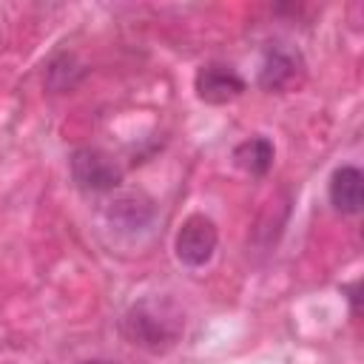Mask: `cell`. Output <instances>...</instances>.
Returning a JSON list of instances; mask_svg holds the SVG:
<instances>
[{"instance_id": "9c48e42d", "label": "cell", "mask_w": 364, "mask_h": 364, "mask_svg": "<svg viewBox=\"0 0 364 364\" xmlns=\"http://www.w3.org/2000/svg\"><path fill=\"white\" fill-rule=\"evenodd\" d=\"M85 77V68L77 63L74 54H57L46 68V82L51 91H71Z\"/></svg>"}, {"instance_id": "277c9868", "label": "cell", "mask_w": 364, "mask_h": 364, "mask_svg": "<svg viewBox=\"0 0 364 364\" xmlns=\"http://www.w3.org/2000/svg\"><path fill=\"white\" fill-rule=\"evenodd\" d=\"M193 88H196V97L202 102L225 105V102H230V100L245 94V80L239 77L236 68H230L225 63H208V65H202L196 71Z\"/></svg>"}, {"instance_id": "ba28073f", "label": "cell", "mask_w": 364, "mask_h": 364, "mask_svg": "<svg viewBox=\"0 0 364 364\" xmlns=\"http://www.w3.org/2000/svg\"><path fill=\"white\" fill-rule=\"evenodd\" d=\"M233 159L250 176H264L273 165V142L264 136H250L233 148Z\"/></svg>"}, {"instance_id": "7a4b0ae2", "label": "cell", "mask_w": 364, "mask_h": 364, "mask_svg": "<svg viewBox=\"0 0 364 364\" xmlns=\"http://www.w3.org/2000/svg\"><path fill=\"white\" fill-rule=\"evenodd\" d=\"M71 176L77 188L88 193H105V191L119 188L122 182L119 165L100 148H77L71 154Z\"/></svg>"}, {"instance_id": "8992f818", "label": "cell", "mask_w": 364, "mask_h": 364, "mask_svg": "<svg viewBox=\"0 0 364 364\" xmlns=\"http://www.w3.org/2000/svg\"><path fill=\"white\" fill-rule=\"evenodd\" d=\"M301 68V57L287 46H270L259 68V85L264 91H284Z\"/></svg>"}, {"instance_id": "52a82bcc", "label": "cell", "mask_w": 364, "mask_h": 364, "mask_svg": "<svg viewBox=\"0 0 364 364\" xmlns=\"http://www.w3.org/2000/svg\"><path fill=\"white\" fill-rule=\"evenodd\" d=\"M330 202L341 213H358L364 205V173L355 165H341L330 176Z\"/></svg>"}, {"instance_id": "5b68a950", "label": "cell", "mask_w": 364, "mask_h": 364, "mask_svg": "<svg viewBox=\"0 0 364 364\" xmlns=\"http://www.w3.org/2000/svg\"><path fill=\"white\" fill-rule=\"evenodd\" d=\"M105 216L119 230H142L154 219V202L142 191H125L111 196L105 205Z\"/></svg>"}, {"instance_id": "8fae6325", "label": "cell", "mask_w": 364, "mask_h": 364, "mask_svg": "<svg viewBox=\"0 0 364 364\" xmlns=\"http://www.w3.org/2000/svg\"><path fill=\"white\" fill-rule=\"evenodd\" d=\"M82 364H114V361H102V358H94V361H82Z\"/></svg>"}, {"instance_id": "3957f363", "label": "cell", "mask_w": 364, "mask_h": 364, "mask_svg": "<svg viewBox=\"0 0 364 364\" xmlns=\"http://www.w3.org/2000/svg\"><path fill=\"white\" fill-rule=\"evenodd\" d=\"M216 242H219V233H216L213 219H208L205 213H191L176 230L173 250H176V259L182 264L202 267V264L210 262V256L216 250Z\"/></svg>"}, {"instance_id": "6da1fadb", "label": "cell", "mask_w": 364, "mask_h": 364, "mask_svg": "<svg viewBox=\"0 0 364 364\" xmlns=\"http://www.w3.org/2000/svg\"><path fill=\"white\" fill-rule=\"evenodd\" d=\"M185 330V316L171 299H142L131 304L119 321V333L128 344L162 355L176 347Z\"/></svg>"}, {"instance_id": "30bf717a", "label": "cell", "mask_w": 364, "mask_h": 364, "mask_svg": "<svg viewBox=\"0 0 364 364\" xmlns=\"http://www.w3.org/2000/svg\"><path fill=\"white\" fill-rule=\"evenodd\" d=\"M347 293H350V304H353V313H358V282H353V284L347 287Z\"/></svg>"}]
</instances>
